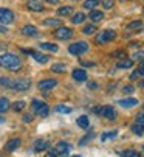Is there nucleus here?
<instances>
[{"label":"nucleus","mask_w":144,"mask_h":157,"mask_svg":"<svg viewBox=\"0 0 144 157\" xmlns=\"http://www.w3.org/2000/svg\"><path fill=\"white\" fill-rule=\"evenodd\" d=\"M0 67L8 69V70H19L20 69V59L16 55L5 53V55L0 56Z\"/></svg>","instance_id":"1"},{"label":"nucleus","mask_w":144,"mask_h":157,"mask_svg":"<svg viewBox=\"0 0 144 157\" xmlns=\"http://www.w3.org/2000/svg\"><path fill=\"white\" fill-rule=\"evenodd\" d=\"M116 37V33L113 30H102L96 34V44H107Z\"/></svg>","instance_id":"2"},{"label":"nucleus","mask_w":144,"mask_h":157,"mask_svg":"<svg viewBox=\"0 0 144 157\" xmlns=\"http://www.w3.org/2000/svg\"><path fill=\"white\" fill-rule=\"evenodd\" d=\"M88 50V44L87 42H75V44H71V45L68 47V52L71 55H75V56H79L82 53H85Z\"/></svg>","instance_id":"3"},{"label":"nucleus","mask_w":144,"mask_h":157,"mask_svg":"<svg viewBox=\"0 0 144 157\" xmlns=\"http://www.w3.org/2000/svg\"><path fill=\"white\" fill-rule=\"evenodd\" d=\"M33 110L39 117H46L48 115V106L43 101H40V100H34L33 101Z\"/></svg>","instance_id":"4"},{"label":"nucleus","mask_w":144,"mask_h":157,"mask_svg":"<svg viewBox=\"0 0 144 157\" xmlns=\"http://www.w3.org/2000/svg\"><path fill=\"white\" fill-rule=\"evenodd\" d=\"M14 22V13L8 8H0V24H13Z\"/></svg>","instance_id":"5"},{"label":"nucleus","mask_w":144,"mask_h":157,"mask_svg":"<svg viewBox=\"0 0 144 157\" xmlns=\"http://www.w3.org/2000/svg\"><path fill=\"white\" fill-rule=\"evenodd\" d=\"M73 36V30H70L68 27H57V30H54V37L57 39H70Z\"/></svg>","instance_id":"6"},{"label":"nucleus","mask_w":144,"mask_h":157,"mask_svg":"<svg viewBox=\"0 0 144 157\" xmlns=\"http://www.w3.org/2000/svg\"><path fill=\"white\" fill-rule=\"evenodd\" d=\"M31 87V81L30 79H14V82H13V87L11 89H16V90H28V89Z\"/></svg>","instance_id":"7"},{"label":"nucleus","mask_w":144,"mask_h":157,"mask_svg":"<svg viewBox=\"0 0 144 157\" xmlns=\"http://www.w3.org/2000/svg\"><path fill=\"white\" fill-rule=\"evenodd\" d=\"M99 115L104 117V118H109V120H115V118H116V110H115L112 106H102Z\"/></svg>","instance_id":"8"},{"label":"nucleus","mask_w":144,"mask_h":157,"mask_svg":"<svg viewBox=\"0 0 144 157\" xmlns=\"http://www.w3.org/2000/svg\"><path fill=\"white\" fill-rule=\"evenodd\" d=\"M56 79H42L39 84H37V87L40 89V90H43V92H48L50 89H53V87H56Z\"/></svg>","instance_id":"9"},{"label":"nucleus","mask_w":144,"mask_h":157,"mask_svg":"<svg viewBox=\"0 0 144 157\" xmlns=\"http://www.w3.org/2000/svg\"><path fill=\"white\" fill-rule=\"evenodd\" d=\"M70 149H71V146H70V145H67V143L61 142V143H57V146H56V154H57V155H61V157H67V155H68V152H70Z\"/></svg>","instance_id":"10"},{"label":"nucleus","mask_w":144,"mask_h":157,"mask_svg":"<svg viewBox=\"0 0 144 157\" xmlns=\"http://www.w3.org/2000/svg\"><path fill=\"white\" fill-rule=\"evenodd\" d=\"M118 104L121 107H133L138 104V100L136 98H124V100H119Z\"/></svg>","instance_id":"11"},{"label":"nucleus","mask_w":144,"mask_h":157,"mask_svg":"<svg viewBox=\"0 0 144 157\" xmlns=\"http://www.w3.org/2000/svg\"><path fill=\"white\" fill-rule=\"evenodd\" d=\"M71 76H73V79H76V81H79V82H82V81L87 79V73H85V70H81V69L73 70Z\"/></svg>","instance_id":"12"},{"label":"nucleus","mask_w":144,"mask_h":157,"mask_svg":"<svg viewBox=\"0 0 144 157\" xmlns=\"http://www.w3.org/2000/svg\"><path fill=\"white\" fill-rule=\"evenodd\" d=\"M20 31H22V34H25V36H36V34H37V30H36V27H33V25L22 27Z\"/></svg>","instance_id":"13"},{"label":"nucleus","mask_w":144,"mask_h":157,"mask_svg":"<svg viewBox=\"0 0 144 157\" xmlns=\"http://www.w3.org/2000/svg\"><path fill=\"white\" fill-rule=\"evenodd\" d=\"M27 6H28L30 11H37V13L43 11V5H40L39 2H36V0H30V3Z\"/></svg>","instance_id":"14"},{"label":"nucleus","mask_w":144,"mask_h":157,"mask_svg":"<svg viewBox=\"0 0 144 157\" xmlns=\"http://www.w3.org/2000/svg\"><path fill=\"white\" fill-rule=\"evenodd\" d=\"M33 59H36L37 62H40V64H45V62H48V55H43V53H37V52H33Z\"/></svg>","instance_id":"15"},{"label":"nucleus","mask_w":144,"mask_h":157,"mask_svg":"<svg viewBox=\"0 0 144 157\" xmlns=\"http://www.w3.org/2000/svg\"><path fill=\"white\" fill-rule=\"evenodd\" d=\"M19 146H20V139H13V140H9V142L6 143V151L11 152V151L17 149Z\"/></svg>","instance_id":"16"},{"label":"nucleus","mask_w":144,"mask_h":157,"mask_svg":"<svg viewBox=\"0 0 144 157\" xmlns=\"http://www.w3.org/2000/svg\"><path fill=\"white\" fill-rule=\"evenodd\" d=\"M90 20H93V22H99V20H102L104 19V13L102 11H96V10H93L91 13H90Z\"/></svg>","instance_id":"17"},{"label":"nucleus","mask_w":144,"mask_h":157,"mask_svg":"<svg viewBox=\"0 0 144 157\" xmlns=\"http://www.w3.org/2000/svg\"><path fill=\"white\" fill-rule=\"evenodd\" d=\"M70 14H73V6H61L57 10V16H61V17H65Z\"/></svg>","instance_id":"18"},{"label":"nucleus","mask_w":144,"mask_h":157,"mask_svg":"<svg viewBox=\"0 0 144 157\" xmlns=\"http://www.w3.org/2000/svg\"><path fill=\"white\" fill-rule=\"evenodd\" d=\"M46 148H48V142H45V140H36L34 149H36L37 152H42V151H45Z\"/></svg>","instance_id":"19"},{"label":"nucleus","mask_w":144,"mask_h":157,"mask_svg":"<svg viewBox=\"0 0 144 157\" xmlns=\"http://www.w3.org/2000/svg\"><path fill=\"white\" fill-rule=\"evenodd\" d=\"M142 20H133V22H130V24L127 25V30H130V31H135V30H139V28H142Z\"/></svg>","instance_id":"20"},{"label":"nucleus","mask_w":144,"mask_h":157,"mask_svg":"<svg viewBox=\"0 0 144 157\" xmlns=\"http://www.w3.org/2000/svg\"><path fill=\"white\" fill-rule=\"evenodd\" d=\"M43 25L45 27H61V20L59 19H45Z\"/></svg>","instance_id":"21"},{"label":"nucleus","mask_w":144,"mask_h":157,"mask_svg":"<svg viewBox=\"0 0 144 157\" xmlns=\"http://www.w3.org/2000/svg\"><path fill=\"white\" fill-rule=\"evenodd\" d=\"M132 132L136 134V136H142V134H144V124H141V123H135V124L132 126Z\"/></svg>","instance_id":"22"},{"label":"nucleus","mask_w":144,"mask_h":157,"mask_svg":"<svg viewBox=\"0 0 144 157\" xmlns=\"http://www.w3.org/2000/svg\"><path fill=\"white\" fill-rule=\"evenodd\" d=\"M133 65V61L132 59H123V61H119L118 62V69H129V67H132Z\"/></svg>","instance_id":"23"},{"label":"nucleus","mask_w":144,"mask_h":157,"mask_svg":"<svg viewBox=\"0 0 144 157\" xmlns=\"http://www.w3.org/2000/svg\"><path fill=\"white\" fill-rule=\"evenodd\" d=\"M98 3H99V0H85V2H84V8L93 11L94 6H98Z\"/></svg>","instance_id":"24"},{"label":"nucleus","mask_w":144,"mask_h":157,"mask_svg":"<svg viewBox=\"0 0 144 157\" xmlns=\"http://www.w3.org/2000/svg\"><path fill=\"white\" fill-rule=\"evenodd\" d=\"M84 20H85V16L82 13H76L73 17H71V24H82Z\"/></svg>","instance_id":"25"},{"label":"nucleus","mask_w":144,"mask_h":157,"mask_svg":"<svg viewBox=\"0 0 144 157\" xmlns=\"http://www.w3.org/2000/svg\"><path fill=\"white\" fill-rule=\"evenodd\" d=\"M9 109V100L8 98H0V112H6Z\"/></svg>","instance_id":"26"},{"label":"nucleus","mask_w":144,"mask_h":157,"mask_svg":"<svg viewBox=\"0 0 144 157\" xmlns=\"http://www.w3.org/2000/svg\"><path fill=\"white\" fill-rule=\"evenodd\" d=\"M118 136V132L116 131H112V132H104L102 136H101V140L102 142H107V140H110V139H115Z\"/></svg>","instance_id":"27"},{"label":"nucleus","mask_w":144,"mask_h":157,"mask_svg":"<svg viewBox=\"0 0 144 157\" xmlns=\"http://www.w3.org/2000/svg\"><path fill=\"white\" fill-rule=\"evenodd\" d=\"M88 124H90V123H88V118H87L85 115H81V117L78 118V126H81L82 129H87Z\"/></svg>","instance_id":"28"},{"label":"nucleus","mask_w":144,"mask_h":157,"mask_svg":"<svg viewBox=\"0 0 144 157\" xmlns=\"http://www.w3.org/2000/svg\"><path fill=\"white\" fill-rule=\"evenodd\" d=\"M40 48L48 50V52H57V45H54V44H46V42L40 44Z\"/></svg>","instance_id":"29"},{"label":"nucleus","mask_w":144,"mask_h":157,"mask_svg":"<svg viewBox=\"0 0 144 157\" xmlns=\"http://www.w3.org/2000/svg\"><path fill=\"white\" fill-rule=\"evenodd\" d=\"M56 112H57V114H70V112H71V107L64 106V104H59V106L56 107Z\"/></svg>","instance_id":"30"},{"label":"nucleus","mask_w":144,"mask_h":157,"mask_svg":"<svg viewBox=\"0 0 144 157\" xmlns=\"http://www.w3.org/2000/svg\"><path fill=\"white\" fill-rule=\"evenodd\" d=\"M123 157H139V152L135 149H126L123 152Z\"/></svg>","instance_id":"31"},{"label":"nucleus","mask_w":144,"mask_h":157,"mask_svg":"<svg viewBox=\"0 0 144 157\" xmlns=\"http://www.w3.org/2000/svg\"><path fill=\"white\" fill-rule=\"evenodd\" d=\"M144 75V69H142V67H141V69H136L132 75H130V79H136V78H141Z\"/></svg>","instance_id":"32"},{"label":"nucleus","mask_w":144,"mask_h":157,"mask_svg":"<svg viewBox=\"0 0 144 157\" xmlns=\"http://www.w3.org/2000/svg\"><path fill=\"white\" fill-rule=\"evenodd\" d=\"M13 82H14V79H9V78H0V84L2 86H5V87H13Z\"/></svg>","instance_id":"33"},{"label":"nucleus","mask_w":144,"mask_h":157,"mask_svg":"<svg viewBox=\"0 0 144 157\" xmlns=\"http://www.w3.org/2000/svg\"><path fill=\"white\" fill-rule=\"evenodd\" d=\"M51 70L56 72V73H64V72H65V65H64V64H54Z\"/></svg>","instance_id":"34"},{"label":"nucleus","mask_w":144,"mask_h":157,"mask_svg":"<svg viewBox=\"0 0 144 157\" xmlns=\"http://www.w3.org/2000/svg\"><path fill=\"white\" fill-rule=\"evenodd\" d=\"M94 30H96L94 25H85V27L82 28V33H84V34H93Z\"/></svg>","instance_id":"35"},{"label":"nucleus","mask_w":144,"mask_h":157,"mask_svg":"<svg viewBox=\"0 0 144 157\" xmlns=\"http://www.w3.org/2000/svg\"><path fill=\"white\" fill-rule=\"evenodd\" d=\"M23 107H25V103H23V101H16V103L13 104V109H14L16 112H20Z\"/></svg>","instance_id":"36"},{"label":"nucleus","mask_w":144,"mask_h":157,"mask_svg":"<svg viewBox=\"0 0 144 157\" xmlns=\"http://www.w3.org/2000/svg\"><path fill=\"white\" fill-rule=\"evenodd\" d=\"M113 3H115L113 0H102V6H104L105 10H110V8L113 6Z\"/></svg>","instance_id":"37"},{"label":"nucleus","mask_w":144,"mask_h":157,"mask_svg":"<svg viewBox=\"0 0 144 157\" xmlns=\"http://www.w3.org/2000/svg\"><path fill=\"white\" fill-rule=\"evenodd\" d=\"M123 92L124 94H132L133 92V87L132 86H126V87H123Z\"/></svg>","instance_id":"38"},{"label":"nucleus","mask_w":144,"mask_h":157,"mask_svg":"<svg viewBox=\"0 0 144 157\" xmlns=\"http://www.w3.org/2000/svg\"><path fill=\"white\" fill-rule=\"evenodd\" d=\"M124 55H126V53H124L123 50H118V52H115V53H113L112 56H115V58H123Z\"/></svg>","instance_id":"39"},{"label":"nucleus","mask_w":144,"mask_h":157,"mask_svg":"<svg viewBox=\"0 0 144 157\" xmlns=\"http://www.w3.org/2000/svg\"><path fill=\"white\" fill-rule=\"evenodd\" d=\"M23 120H25L27 123H30V121H33V115H31V114H27V115H23Z\"/></svg>","instance_id":"40"},{"label":"nucleus","mask_w":144,"mask_h":157,"mask_svg":"<svg viewBox=\"0 0 144 157\" xmlns=\"http://www.w3.org/2000/svg\"><path fill=\"white\" fill-rule=\"evenodd\" d=\"M136 121H138V123H141V124H144V114H141V115H138V118H136Z\"/></svg>","instance_id":"41"},{"label":"nucleus","mask_w":144,"mask_h":157,"mask_svg":"<svg viewBox=\"0 0 144 157\" xmlns=\"http://www.w3.org/2000/svg\"><path fill=\"white\" fill-rule=\"evenodd\" d=\"M45 2H48V3H53V5H56V3H59L61 0H45Z\"/></svg>","instance_id":"42"},{"label":"nucleus","mask_w":144,"mask_h":157,"mask_svg":"<svg viewBox=\"0 0 144 157\" xmlns=\"http://www.w3.org/2000/svg\"><path fill=\"white\" fill-rule=\"evenodd\" d=\"M56 155H57V154H56V151H53V152H50V154H48L46 157H56Z\"/></svg>","instance_id":"43"},{"label":"nucleus","mask_w":144,"mask_h":157,"mask_svg":"<svg viewBox=\"0 0 144 157\" xmlns=\"http://www.w3.org/2000/svg\"><path fill=\"white\" fill-rule=\"evenodd\" d=\"M82 65H90V67H93L94 62H82Z\"/></svg>","instance_id":"44"},{"label":"nucleus","mask_w":144,"mask_h":157,"mask_svg":"<svg viewBox=\"0 0 144 157\" xmlns=\"http://www.w3.org/2000/svg\"><path fill=\"white\" fill-rule=\"evenodd\" d=\"M6 31H8V30H6L5 27H2V25H0V33H6Z\"/></svg>","instance_id":"45"},{"label":"nucleus","mask_w":144,"mask_h":157,"mask_svg":"<svg viewBox=\"0 0 144 157\" xmlns=\"http://www.w3.org/2000/svg\"><path fill=\"white\" fill-rule=\"evenodd\" d=\"M88 87H90V89H94V87H96V84H94V82H90V84H88Z\"/></svg>","instance_id":"46"},{"label":"nucleus","mask_w":144,"mask_h":157,"mask_svg":"<svg viewBox=\"0 0 144 157\" xmlns=\"http://www.w3.org/2000/svg\"><path fill=\"white\" fill-rule=\"evenodd\" d=\"M141 67H142V69H144V59H142V62H141Z\"/></svg>","instance_id":"47"},{"label":"nucleus","mask_w":144,"mask_h":157,"mask_svg":"<svg viewBox=\"0 0 144 157\" xmlns=\"http://www.w3.org/2000/svg\"><path fill=\"white\" fill-rule=\"evenodd\" d=\"M2 121H3V118H0V123H2Z\"/></svg>","instance_id":"48"},{"label":"nucleus","mask_w":144,"mask_h":157,"mask_svg":"<svg viewBox=\"0 0 144 157\" xmlns=\"http://www.w3.org/2000/svg\"><path fill=\"white\" fill-rule=\"evenodd\" d=\"M73 2H79V0H73Z\"/></svg>","instance_id":"49"},{"label":"nucleus","mask_w":144,"mask_h":157,"mask_svg":"<svg viewBox=\"0 0 144 157\" xmlns=\"http://www.w3.org/2000/svg\"><path fill=\"white\" fill-rule=\"evenodd\" d=\"M75 157H78V155H75Z\"/></svg>","instance_id":"50"},{"label":"nucleus","mask_w":144,"mask_h":157,"mask_svg":"<svg viewBox=\"0 0 144 157\" xmlns=\"http://www.w3.org/2000/svg\"><path fill=\"white\" fill-rule=\"evenodd\" d=\"M0 157H2V155H0Z\"/></svg>","instance_id":"51"},{"label":"nucleus","mask_w":144,"mask_h":157,"mask_svg":"<svg viewBox=\"0 0 144 157\" xmlns=\"http://www.w3.org/2000/svg\"><path fill=\"white\" fill-rule=\"evenodd\" d=\"M142 106H144V104H142Z\"/></svg>","instance_id":"52"}]
</instances>
